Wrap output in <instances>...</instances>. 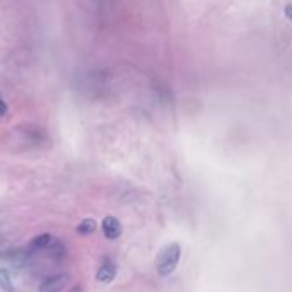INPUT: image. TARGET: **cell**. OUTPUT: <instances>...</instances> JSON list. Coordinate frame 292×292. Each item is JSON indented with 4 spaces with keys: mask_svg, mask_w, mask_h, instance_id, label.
Returning <instances> with one entry per match:
<instances>
[{
    "mask_svg": "<svg viewBox=\"0 0 292 292\" xmlns=\"http://www.w3.org/2000/svg\"><path fill=\"white\" fill-rule=\"evenodd\" d=\"M114 277H116V265L113 262L103 263L96 273V280L101 282V284H109V282L114 280Z\"/></svg>",
    "mask_w": 292,
    "mask_h": 292,
    "instance_id": "cell-4",
    "label": "cell"
},
{
    "mask_svg": "<svg viewBox=\"0 0 292 292\" xmlns=\"http://www.w3.org/2000/svg\"><path fill=\"white\" fill-rule=\"evenodd\" d=\"M51 241H53L51 234H48V232L39 234V236H36L33 241H31L29 248H31V250H34V251H36V250H43V248H46L48 245H51Z\"/></svg>",
    "mask_w": 292,
    "mask_h": 292,
    "instance_id": "cell-6",
    "label": "cell"
},
{
    "mask_svg": "<svg viewBox=\"0 0 292 292\" xmlns=\"http://www.w3.org/2000/svg\"><path fill=\"white\" fill-rule=\"evenodd\" d=\"M0 287L6 292H14V282L6 268H0Z\"/></svg>",
    "mask_w": 292,
    "mask_h": 292,
    "instance_id": "cell-7",
    "label": "cell"
},
{
    "mask_svg": "<svg viewBox=\"0 0 292 292\" xmlns=\"http://www.w3.org/2000/svg\"><path fill=\"white\" fill-rule=\"evenodd\" d=\"M101 227H103V234L106 240H118V238L122 236L123 232V227H122V222L118 220L116 217H113V215H108V217L103 219V224H101Z\"/></svg>",
    "mask_w": 292,
    "mask_h": 292,
    "instance_id": "cell-3",
    "label": "cell"
},
{
    "mask_svg": "<svg viewBox=\"0 0 292 292\" xmlns=\"http://www.w3.org/2000/svg\"><path fill=\"white\" fill-rule=\"evenodd\" d=\"M181 258V248L178 243H169L161 250V253L157 256V262H156V270L159 275L167 277L171 275L172 272L176 270Z\"/></svg>",
    "mask_w": 292,
    "mask_h": 292,
    "instance_id": "cell-1",
    "label": "cell"
},
{
    "mask_svg": "<svg viewBox=\"0 0 292 292\" xmlns=\"http://www.w3.org/2000/svg\"><path fill=\"white\" fill-rule=\"evenodd\" d=\"M7 111H9V108H7L6 101H4V99H0V116H4V114H7Z\"/></svg>",
    "mask_w": 292,
    "mask_h": 292,
    "instance_id": "cell-8",
    "label": "cell"
},
{
    "mask_svg": "<svg viewBox=\"0 0 292 292\" xmlns=\"http://www.w3.org/2000/svg\"><path fill=\"white\" fill-rule=\"evenodd\" d=\"M97 229V222L96 219H82L81 222L77 224V227H75V231L79 234H82V236H87V234H92L96 232Z\"/></svg>",
    "mask_w": 292,
    "mask_h": 292,
    "instance_id": "cell-5",
    "label": "cell"
},
{
    "mask_svg": "<svg viewBox=\"0 0 292 292\" xmlns=\"http://www.w3.org/2000/svg\"><path fill=\"white\" fill-rule=\"evenodd\" d=\"M69 284V275L67 273H56L45 278V280L39 284L38 292H62Z\"/></svg>",
    "mask_w": 292,
    "mask_h": 292,
    "instance_id": "cell-2",
    "label": "cell"
}]
</instances>
